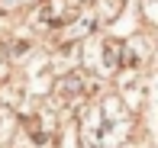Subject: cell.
<instances>
[{
    "mask_svg": "<svg viewBox=\"0 0 158 148\" xmlns=\"http://www.w3.org/2000/svg\"><path fill=\"white\" fill-rule=\"evenodd\" d=\"M126 52H129V48L123 45V42L106 39V42H103V65H106V68H119V65H123V58H126Z\"/></svg>",
    "mask_w": 158,
    "mask_h": 148,
    "instance_id": "3",
    "label": "cell"
},
{
    "mask_svg": "<svg viewBox=\"0 0 158 148\" xmlns=\"http://www.w3.org/2000/svg\"><path fill=\"white\" fill-rule=\"evenodd\" d=\"M0 126H3V110H0Z\"/></svg>",
    "mask_w": 158,
    "mask_h": 148,
    "instance_id": "4",
    "label": "cell"
},
{
    "mask_svg": "<svg viewBox=\"0 0 158 148\" xmlns=\"http://www.w3.org/2000/svg\"><path fill=\"white\" fill-rule=\"evenodd\" d=\"M61 6H64V0H42V6H39V19L42 23H64L68 19V13H61Z\"/></svg>",
    "mask_w": 158,
    "mask_h": 148,
    "instance_id": "2",
    "label": "cell"
},
{
    "mask_svg": "<svg viewBox=\"0 0 158 148\" xmlns=\"http://www.w3.org/2000/svg\"><path fill=\"white\" fill-rule=\"evenodd\" d=\"M55 90H58L61 100H77V97H84V94L94 90V81H87L84 71H71V74H64L61 81L55 84Z\"/></svg>",
    "mask_w": 158,
    "mask_h": 148,
    "instance_id": "1",
    "label": "cell"
}]
</instances>
